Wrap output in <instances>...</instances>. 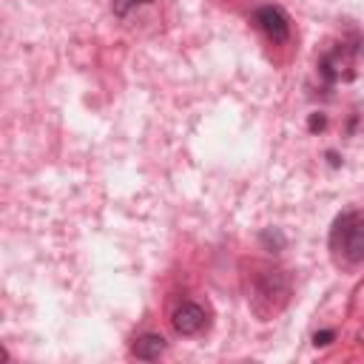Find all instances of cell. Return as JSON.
<instances>
[{
    "mask_svg": "<svg viewBox=\"0 0 364 364\" xmlns=\"http://www.w3.org/2000/svg\"><path fill=\"white\" fill-rule=\"evenodd\" d=\"M287 293H290V282L282 270H259L250 287V307L259 318H270L287 304Z\"/></svg>",
    "mask_w": 364,
    "mask_h": 364,
    "instance_id": "obj_1",
    "label": "cell"
},
{
    "mask_svg": "<svg viewBox=\"0 0 364 364\" xmlns=\"http://www.w3.org/2000/svg\"><path fill=\"white\" fill-rule=\"evenodd\" d=\"M330 247L336 256H341L350 264L361 262L364 259V213H358V210L341 213L333 225Z\"/></svg>",
    "mask_w": 364,
    "mask_h": 364,
    "instance_id": "obj_2",
    "label": "cell"
},
{
    "mask_svg": "<svg viewBox=\"0 0 364 364\" xmlns=\"http://www.w3.org/2000/svg\"><path fill=\"white\" fill-rule=\"evenodd\" d=\"M171 324H173V330H176L179 336H196V333L205 330L208 313H205V307L196 304V301H182V304L173 310Z\"/></svg>",
    "mask_w": 364,
    "mask_h": 364,
    "instance_id": "obj_3",
    "label": "cell"
},
{
    "mask_svg": "<svg viewBox=\"0 0 364 364\" xmlns=\"http://www.w3.org/2000/svg\"><path fill=\"white\" fill-rule=\"evenodd\" d=\"M253 20H256V26H259V28H262L273 43H284V40H287V34H290L287 14H284L279 6H262V9H256Z\"/></svg>",
    "mask_w": 364,
    "mask_h": 364,
    "instance_id": "obj_4",
    "label": "cell"
},
{
    "mask_svg": "<svg viewBox=\"0 0 364 364\" xmlns=\"http://www.w3.org/2000/svg\"><path fill=\"white\" fill-rule=\"evenodd\" d=\"M131 353H134L139 361H154V358H159V355L165 353V338L156 336V333H145V336H139V338L131 344Z\"/></svg>",
    "mask_w": 364,
    "mask_h": 364,
    "instance_id": "obj_5",
    "label": "cell"
},
{
    "mask_svg": "<svg viewBox=\"0 0 364 364\" xmlns=\"http://www.w3.org/2000/svg\"><path fill=\"white\" fill-rule=\"evenodd\" d=\"M145 3H151V0H114V3H111V11H114L117 17H125L131 9L145 6Z\"/></svg>",
    "mask_w": 364,
    "mask_h": 364,
    "instance_id": "obj_6",
    "label": "cell"
},
{
    "mask_svg": "<svg viewBox=\"0 0 364 364\" xmlns=\"http://www.w3.org/2000/svg\"><path fill=\"white\" fill-rule=\"evenodd\" d=\"M330 338H333V333L324 330V333H316V336H313V344H316V347H324V344H330Z\"/></svg>",
    "mask_w": 364,
    "mask_h": 364,
    "instance_id": "obj_7",
    "label": "cell"
},
{
    "mask_svg": "<svg viewBox=\"0 0 364 364\" xmlns=\"http://www.w3.org/2000/svg\"><path fill=\"white\" fill-rule=\"evenodd\" d=\"M324 122H327V119H324L321 114H313V117H310V131H321Z\"/></svg>",
    "mask_w": 364,
    "mask_h": 364,
    "instance_id": "obj_8",
    "label": "cell"
}]
</instances>
